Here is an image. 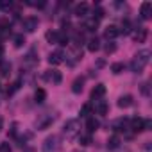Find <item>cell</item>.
I'll use <instances>...</instances> for the list:
<instances>
[{"label": "cell", "instance_id": "28", "mask_svg": "<svg viewBox=\"0 0 152 152\" xmlns=\"http://www.w3.org/2000/svg\"><path fill=\"white\" fill-rule=\"evenodd\" d=\"M104 15H106V11H104L102 7H97V9H95V13H93V18L99 22L100 18H104Z\"/></svg>", "mask_w": 152, "mask_h": 152}, {"label": "cell", "instance_id": "26", "mask_svg": "<svg viewBox=\"0 0 152 152\" xmlns=\"http://www.w3.org/2000/svg\"><path fill=\"white\" fill-rule=\"evenodd\" d=\"M90 115H91V104L88 102L81 107V116H90Z\"/></svg>", "mask_w": 152, "mask_h": 152}, {"label": "cell", "instance_id": "19", "mask_svg": "<svg viewBox=\"0 0 152 152\" xmlns=\"http://www.w3.org/2000/svg\"><path fill=\"white\" fill-rule=\"evenodd\" d=\"M86 129H88L90 134L95 132V131L99 129V120H95V118H88V122H86Z\"/></svg>", "mask_w": 152, "mask_h": 152}, {"label": "cell", "instance_id": "29", "mask_svg": "<svg viewBox=\"0 0 152 152\" xmlns=\"http://www.w3.org/2000/svg\"><path fill=\"white\" fill-rule=\"evenodd\" d=\"M107 109H109V107H107V104H106V102H100V104L97 106V113H99V115H106V113H107Z\"/></svg>", "mask_w": 152, "mask_h": 152}, {"label": "cell", "instance_id": "14", "mask_svg": "<svg viewBox=\"0 0 152 152\" xmlns=\"http://www.w3.org/2000/svg\"><path fill=\"white\" fill-rule=\"evenodd\" d=\"M129 124H131V120L120 118V120L115 122V131H127V125H129Z\"/></svg>", "mask_w": 152, "mask_h": 152}, {"label": "cell", "instance_id": "21", "mask_svg": "<svg viewBox=\"0 0 152 152\" xmlns=\"http://www.w3.org/2000/svg\"><path fill=\"white\" fill-rule=\"evenodd\" d=\"M118 147H120V138H118V136H111V138L107 140V148L113 150V148H118Z\"/></svg>", "mask_w": 152, "mask_h": 152}, {"label": "cell", "instance_id": "9", "mask_svg": "<svg viewBox=\"0 0 152 152\" xmlns=\"http://www.w3.org/2000/svg\"><path fill=\"white\" fill-rule=\"evenodd\" d=\"M140 15H141L143 20H148L150 15H152V4L150 2H143L141 7H140Z\"/></svg>", "mask_w": 152, "mask_h": 152}, {"label": "cell", "instance_id": "4", "mask_svg": "<svg viewBox=\"0 0 152 152\" xmlns=\"http://www.w3.org/2000/svg\"><path fill=\"white\" fill-rule=\"evenodd\" d=\"M38 18L36 16H27L23 22H22V25H23V29L27 31V32H34L36 29H38Z\"/></svg>", "mask_w": 152, "mask_h": 152}, {"label": "cell", "instance_id": "32", "mask_svg": "<svg viewBox=\"0 0 152 152\" xmlns=\"http://www.w3.org/2000/svg\"><path fill=\"white\" fill-rule=\"evenodd\" d=\"M0 152H13L9 143H0Z\"/></svg>", "mask_w": 152, "mask_h": 152}, {"label": "cell", "instance_id": "25", "mask_svg": "<svg viewBox=\"0 0 152 152\" xmlns=\"http://www.w3.org/2000/svg\"><path fill=\"white\" fill-rule=\"evenodd\" d=\"M23 43H25L23 34H16V36H15V47H16V48H20V47H23Z\"/></svg>", "mask_w": 152, "mask_h": 152}, {"label": "cell", "instance_id": "33", "mask_svg": "<svg viewBox=\"0 0 152 152\" xmlns=\"http://www.w3.org/2000/svg\"><path fill=\"white\" fill-rule=\"evenodd\" d=\"M59 45H68V36H64L63 32H59Z\"/></svg>", "mask_w": 152, "mask_h": 152}, {"label": "cell", "instance_id": "8", "mask_svg": "<svg viewBox=\"0 0 152 152\" xmlns=\"http://www.w3.org/2000/svg\"><path fill=\"white\" fill-rule=\"evenodd\" d=\"M118 36H120V29H118L116 25L106 27V31H104V38H106V39H115V38H118Z\"/></svg>", "mask_w": 152, "mask_h": 152}, {"label": "cell", "instance_id": "15", "mask_svg": "<svg viewBox=\"0 0 152 152\" xmlns=\"http://www.w3.org/2000/svg\"><path fill=\"white\" fill-rule=\"evenodd\" d=\"M9 73H11V64L7 61H0V75H2V77H7Z\"/></svg>", "mask_w": 152, "mask_h": 152}, {"label": "cell", "instance_id": "7", "mask_svg": "<svg viewBox=\"0 0 152 152\" xmlns=\"http://www.w3.org/2000/svg\"><path fill=\"white\" fill-rule=\"evenodd\" d=\"M45 79L50 81V83H54V84H59V83L63 81V75H61V72H57V70H50V72L45 73Z\"/></svg>", "mask_w": 152, "mask_h": 152}, {"label": "cell", "instance_id": "3", "mask_svg": "<svg viewBox=\"0 0 152 152\" xmlns=\"http://www.w3.org/2000/svg\"><path fill=\"white\" fill-rule=\"evenodd\" d=\"M59 150V138L57 136H47L43 141V152H57Z\"/></svg>", "mask_w": 152, "mask_h": 152}, {"label": "cell", "instance_id": "6", "mask_svg": "<svg viewBox=\"0 0 152 152\" xmlns=\"http://www.w3.org/2000/svg\"><path fill=\"white\" fill-rule=\"evenodd\" d=\"M88 11H90V6L86 2H81V4H77V6L73 7V15L79 16V18H84L88 15Z\"/></svg>", "mask_w": 152, "mask_h": 152}, {"label": "cell", "instance_id": "5", "mask_svg": "<svg viewBox=\"0 0 152 152\" xmlns=\"http://www.w3.org/2000/svg\"><path fill=\"white\" fill-rule=\"evenodd\" d=\"M63 61H64V54H63L61 50H54V52L48 54V63H50V64L56 66V64H61Z\"/></svg>", "mask_w": 152, "mask_h": 152}, {"label": "cell", "instance_id": "35", "mask_svg": "<svg viewBox=\"0 0 152 152\" xmlns=\"http://www.w3.org/2000/svg\"><path fill=\"white\" fill-rule=\"evenodd\" d=\"M16 134V124H13V127H11V136H15Z\"/></svg>", "mask_w": 152, "mask_h": 152}, {"label": "cell", "instance_id": "31", "mask_svg": "<svg viewBox=\"0 0 152 152\" xmlns=\"http://www.w3.org/2000/svg\"><path fill=\"white\" fill-rule=\"evenodd\" d=\"M79 143H81V145H84V147H86V145H90V143H91V136H90V134L81 136V138H79Z\"/></svg>", "mask_w": 152, "mask_h": 152}, {"label": "cell", "instance_id": "30", "mask_svg": "<svg viewBox=\"0 0 152 152\" xmlns=\"http://www.w3.org/2000/svg\"><path fill=\"white\" fill-rule=\"evenodd\" d=\"M104 50H106V54H113V52L116 50V45H115L113 41H109V43H107V45L104 47Z\"/></svg>", "mask_w": 152, "mask_h": 152}, {"label": "cell", "instance_id": "11", "mask_svg": "<svg viewBox=\"0 0 152 152\" xmlns=\"http://www.w3.org/2000/svg\"><path fill=\"white\" fill-rule=\"evenodd\" d=\"M84 88V77H77L73 83H72V91L73 93H81Z\"/></svg>", "mask_w": 152, "mask_h": 152}, {"label": "cell", "instance_id": "34", "mask_svg": "<svg viewBox=\"0 0 152 152\" xmlns=\"http://www.w3.org/2000/svg\"><path fill=\"white\" fill-rule=\"evenodd\" d=\"M141 93L143 95H148V83H143L141 84Z\"/></svg>", "mask_w": 152, "mask_h": 152}, {"label": "cell", "instance_id": "36", "mask_svg": "<svg viewBox=\"0 0 152 152\" xmlns=\"http://www.w3.org/2000/svg\"><path fill=\"white\" fill-rule=\"evenodd\" d=\"M2 129H4V118L0 116V131H2Z\"/></svg>", "mask_w": 152, "mask_h": 152}, {"label": "cell", "instance_id": "10", "mask_svg": "<svg viewBox=\"0 0 152 152\" xmlns=\"http://www.w3.org/2000/svg\"><path fill=\"white\" fill-rule=\"evenodd\" d=\"M131 129H132L134 132L145 131V120H143V118H134V120H131Z\"/></svg>", "mask_w": 152, "mask_h": 152}, {"label": "cell", "instance_id": "27", "mask_svg": "<svg viewBox=\"0 0 152 152\" xmlns=\"http://www.w3.org/2000/svg\"><path fill=\"white\" fill-rule=\"evenodd\" d=\"M129 34L131 32V23H129V20H124L122 22V29H120V34Z\"/></svg>", "mask_w": 152, "mask_h": 152}, {"label": "cell", "instance_id": "38", "mask_svg": "<svg viewBox=\"0 0 152 152\" xmlns=\"http://www.w3.org/2000/svg\"><path fill=\"white\" fill-rule=\"evenodd\" d=\"M23 152H34V150H32V148H25Z\"/></svg>", "mask_w": 152, "mask_h": 152}, {"label": "cell", "instance_id": "24", "mask_svg": "<svg viewBox=\"0 0 152 152\" xmlns=\"http://www.w3.org/2000/svg\"><path fill=\"white\" fill-rule=\"evenodd\" d=\"M11 34V27L4 22L2 25H0V38H4V36H9Z\"/></svg>", "mask_w": 152, "mask_h": 152}, {"label": "cell", "instance_id": "16", "mask_svg": "<svg viewBox=\"0 0 152 152\" xmlns=\"http://www.w3.org/2000/svg\"><path fill=\"white\" fill-rule=\"evenodd\" d=\"M147 34H148V32H147V29H143V27H140V29H138V32L134 34V39H136L138 43H143V41L147 39Z\"/></svg>", "mask_w": 152, "mask_h": 152}, {"label": "cell", "instance_id": "23", "mask_svg": "<svg viewBox=\"0 0 152 152\" xmlns=\"http://www.w3.org/2000/svg\"><path fill=\"white\" fill-rule=\"evenodd\" d=\"M124 68H125V66H124V63H113V64H111V72H113L115 75L122 73V72H124Z\"/></svg>", "mask_w": 152, "mask_h": 152}, {"label": "cell", "instance_id": "2", "mask_svg": "<svg viewBox=\"0 0 152 152\" xmlns=\"http://www.w3.org/2000/svg\"><path fill=\"white\" fill-rule=\"evenodd\" d=\"M79 129H81V124H79V120H68V122L64 124V129H63V132H64V136H66V138H73L75 134L79 132Z\"/></svg>", "mask_w": 152, "mask_h": 152}, {"label": "cell", "instance_id": "17", "mask_svg": "<svg viewBox=\"0 0 152 152\" xmlns=\"http://www.w3.org/2000/svg\"><path fill=\"white\" fill-rule=\"evenodd\" d=\"M45 38H47L48 43H57V41H59V32H57V31H47Z\"/></svg>", "mask_w": 152, "mask_h": 152}, {"label": "cell", "instance_id": "20", "mask_svg": "<svg viewBox=\"0 0 152 152\" xmlns=\"http://www.w3.org/2000/svg\"><path fill=\"white\" fill-rule=\"evenodd\" d=\"M100 48V43H99V39L97 38H91L90 41H88V50L90 52H97Z\"/></svg>", "mask_w": 152, "mask_h": 152}, {"label": "cell", "instance_id": "12", "mask_svg": "<svg viewBox=\"0 0 152 152\" xmlns=\"http://www.w3.org/2000/svg\"><path fill=\"white\" fill-rule=\"evenodd\" d=\"M106 95V86L104 84H97L93 90H91V99H100Z\"/></svg>", "mask_w": 152, "mask_h": 152}, {"label": "cell", "instance_id": "22", "mask_svg": "<svg viewBox=\"0 0 152 152\" xmlns=\"http://www.w3.org/2000/svg\"><path fill=\"white\" fill-rule=\"evenodd\" d=\"M97 27H99V22H97L95 18H91V20H88V22L84 23V29H86V31H97Z\"/></svg>", "mask_w": 152, "mask_h": 152}, {"label": "cell", "instance_id": "37", "mask_svg": "<svg viewBox=\"0 0 152 152\" xmlns=\"http://www.w3.org/2000/svg\"><path fill=\"white\" fill-rule=\"evenodd\" d=\"M2 56H4V47L0 45V57H2Z\"/></svg>", "mask_w": 152, "mask_h": 152}, {"label": "cell", "instance_id": "18", "mask_svg": "<svg viewBox=\"0 0 152 152\" xmlns=\"http://www.w3.org/2000/svg\"><path fill=\"white\" fill-rule=\"evenodd\" d=\"M34 99H36V102H38V104H43V102H45V99H47V91H45L43 88H38V90H36V93H34Z\"/></svg>", "mask_w": 152, "mask_h": 152}, {"label": "cell", "instance_id": "13", "mask_svg": "<svg viewBox=\"0 0 152 152\" xmlns=\"http://www.w3.org/2000/svg\"><path fill=\"white\" fill-rule=\"evenodd\" d=\"M132 106V95H124L118 99V107L125 109V107H131Z\"/></svg>", "mask_w": 152, "mask_h": 152}, {"label": "cell", "instance_id": "1", "mask_svg": "<svg viewBox=\"0 0 152 152\" xmlns=\"http://www.w3.org/2000/svg\"><path fill=\"white\" fill-rule=\"evenodd\" d=\"M148 61H150V50H148V48H143V50H140V52L132 57V61H131V70H132L134 73H141L143 68L148 64Z\"/></svg>", "mask_w": 152, "mask_h": 152}]
</instances>
